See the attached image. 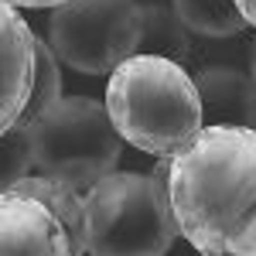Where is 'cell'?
I'll return each instance as SVG.
<instances>
[{"instance_id": "obj_16", "label": "cell", "mask_w": 256, "mask_h": 256, "mask_svg": "<svg viewBox=\"0 0 256 256\" xmlns=\"http://www.w3.org/2000/svg\"><path fill=\"white\" fill-rule=\"evenodd\" d=\"M250 76H253V82H256V41L250 44Z\"/></svg>"}, {"instance_id": "obj_1", "label": "cell", "mask_w": 256, "mask_h": 256, "mask_svg": "<svg viewBox=\"0 0 256 256\" xmlns=\"http://www.w3.org/2000/svg\"><path fill=\"white\" fill-rule=\"evenodd\" d=\"M171 212L202 256H256V130L202 126L171 158Z\"/></svg>"}, {"instance_id": "obj_11", "label": "cell", "mask_w": 256, "mask_h": 256, "mask_svg": "<svg viewBox=\"0 0 256 256\" xmlns=\"http://www.w3.org/2000/svg\"><path fill=\"white\" fill-rule=\"evenodd\" d=\"M188 31L205 38H232L246 28L236 0H171Z\"/></svg>"}, {"instance_id": "obj_5", "label": "cell", "mask_w": 256, "mask_h": 256, "mask_svg": "<svg viewBox=\"0 0 256 256\" xmlns=\"http://www.w3.org/2000/svg\"><path fill=\"white\" fill-rule=\"evenodd\" d=\"M137 0H68L48 18V44L68 68L106 76L140 52Z\"/></svg>"}, {"instance_id": "obj_14", "label": "cell", "mask_w": 256, "mask_h": 256, "mask_svg": "<svg viewBox=\"0 0 256 256\" xmlns=\"http://www.w3.org/2000/svg\"><path fill=\"white\" fill-rule=\"evenodd\" d=\"M236 7L246 20V28H256V0H236Z\"/></svg>"}, {"instance_id": "obj_8", "label": "cell", "mask_w": 256, "mask_h": 256, "mask_svg": "<svg viewBox=\"0 0 256 256\" xmlns=\"http://www.w3.org/2000/svg\"><path fill=\"white\" fill-rule=\"evenodd\" d=\"M205 126H250L256 130V82L232 65H208L195 76Z\"/></svg>"}, {"instance_id": "obj_12", "label": "cell", "mask_w": 256, "mask_h": 256, "mask_svg": "<svg viewBox=\"0 0 256 256\" xmlns=\"http://www.w3.org/2000/svg\"><path fill=\"white\" fill-rule=\"evenodd\" d=\"M62 62L58 55L52 52V44L38 41L34 44V86H31V96H28V106L20 113V126H31L38 123L52 106L62 102Z\"/></svg>"}, {"instance_id": "obj_6", "label": "cell", "mask_w": 256, "mask_h": 256, "mask_svg": "<svg viewBox=\"0 0 256 256\" xmlns=\"http://www.w3.org/2000/svg\"><path fill=\"white\" fill-rule=\"evenodd\" d=\"M34 31L14 4L0 0V137L18 126L34 86Z\"/></svg>"}, {"instance_id": "obj_3", "label": "cell", "mask_w": 256, "mask_h": 256, "mask_svg": "<svg viewBox=\"0 0 256 256\" xmlns=\"http://www.w3.org/2000/svg\"><path fill=\"white\" fill-rule=\"evenodd\" d=\"M82 202L89 256H164L181 236L171 198L158 195L150 174L110 171Z\"/></svg>"}, {"instance_id": "obj_7", "label": "cell", "mask_w": 256, "mask_h": 256, "mask_svg": "<svg viewBox=\"0 0 256 256\" xmlns=\"http://www.w3.org/2000/svg\"><path fill=\"white\" fill-rule=\"evenodd\" d=\"M0 256H76L55 212L28 195H0Z\"/></svg>"}, {"instance_id": "obj_2", "label": "cell", "mask_w": 256, "mask_h": 256, "mask_svg": "<svg viewBox=\"0 0 256 256\" xmlns=\"http://www.w3.org/2000/svg\"><path fill=\"white\" fill-rule=\"evenodd\" d=\"M106 110L126 144L171 158L205 126L195 79L171 58L134 55L110 72Z\"/></svg>"}, {"instance_id": "obj_4", "label": "cell", "mask_w": 256, "mask_h": 256, "mask_svg": "<svg viewBox=\"0 0 256 256\" xmlns=\"http://www.w3.org/2000/svg\"><path fill=\"white\" fill-rule=\"evenodd\" d=\"M120 144L106 102L89 96H65L38 123H31L34 171L62 178L76 188H92L99 178L116 171Z\"/></svg>"}, {"instance_id": "obj_13", "label": "cell", "mask_w": 256, "mask_h": 256, "mask_svg": "<svg viewBox=\"0 0 256 256\" xmlns=\"http://www.w3.org/2000/svg\"><path fill=\"white\" fill-rule=\"evenodd\" d=\"M34 168V147H31V126H14L0 137V195L10 192L20 178Z\"/></svg>"}, {"instance_id": "obj_10", "label": "cell", "mask_w": 256, "mask_h": 256, "mask_svg": "<svg viewBox=\"0 0 256 256\" xmlns=\"http://www.w3.org/2000/svg\"><path fill=\"white\" fill-rule=\"evenodd\" d=\"M140 14H144V28H140V52L137 55H158V58H171L178 65L188 58L192 38H188L184 20L178 18L171 7L144 4Z\"/></svg>"}, {"instance_id": "obj_15", "label": "cell", "mask_w": 256, "mask_h": 256, "mask_svg": "<svg viewBox=\"0 0 256 256\" xmlns=\"http://www.w3.org/2000/svg\"><path fill=\"white\" fill-rule=\"evenodd\" d=\"M7 4H14V7H62L68 0H7Z\"/></svg>"}, {"instance_id": "obj_9", "label": "cell", "mask_w": 256, "mask_h": 256, "mask_svg": "<svg viewBox=\"0 0 256 256\" xmlns=\"http://www.w3.org/2000/svg\"><path fill=\"white\" fill-rule=\"evenodd\" d=\"M14 195H28L41 202L48 212H55L58 222L65 226L68 232V242H72V253L76 256H86V202H82L79 188L62 181V178H48V174H28L20 178L18 184L10 188Z\"/></svg>"}]
</instances>
